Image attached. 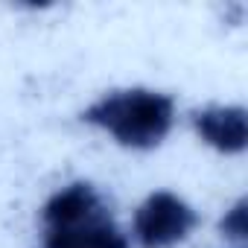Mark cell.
<instances>
[{"label": "cell", "instance_id": "1", "mask_svg": "<svg viewBox=\"0 0 248 248\" xmlns=\"http://www.w3.org/2000/svg\"><path fill=\"white\" fill-rule=\"evenodd\" d=\"M82 120L96 132L108 135L117 146L146 152L167 140L175 126V102L164 91L123 88L93 99Z\"/></svg>", "mask_w": 248, "mask_h": 248}, {"label": "cell", "instance_id": "2", "mask_svg": "<svg viewBox=\"0 0 248 248\" xmlns=\"http://www.w3.org/2000/svg\"><path fill=\"white\" fill-rule=\"evenodd\" d=\"M196 225V210L178 193L158 190L138 204L132 219V239L140 248H175L190 239Z\"/></svg>", "mask_w": 248, "mask_h": 248}, {"label": "cell", "instance_id": "3", "mask_svg": "<svg viewBox=\"0 0 248 248\" xmlns=\"http://www.w3.org/2000/svg\"><path fill=\"white\" fill-rule=\"evenodd\" d=\"M41 248H132V242L102 204L79 219L44 225Z\"/></svg>", "mask_w": 248, "mask_h": 248}, {"label": "cell", "instance_id": "4", "mask_svg": "<svg viewBox=\"0 0 248 248\" xmlns=\"http://www.w3.org/2000/svg\"><path fill=\"white\" fill-rule=\"evenodd\" d=\"M199 140L222 155H239L248 146V117L242 105H210L193 114Z\"/></svg>", "mask_w": 248, "mask_h": 248}, {"label": "cell", "instance_id": "5", "mask_svg": "<svg viewBox=\"0 0 248 248\" xmlns=\"http://www.w3.org/2000/svg\"><path fill=\"white\" fill-rule=\"evenodd\" d=\"M219 231L225 239L231 242H245V233H248V222H245V202L239 199L231 210H225L222 222H219Z\"/></svg>", "mask_w": 248, "mask_h": 248}]
</instances>
